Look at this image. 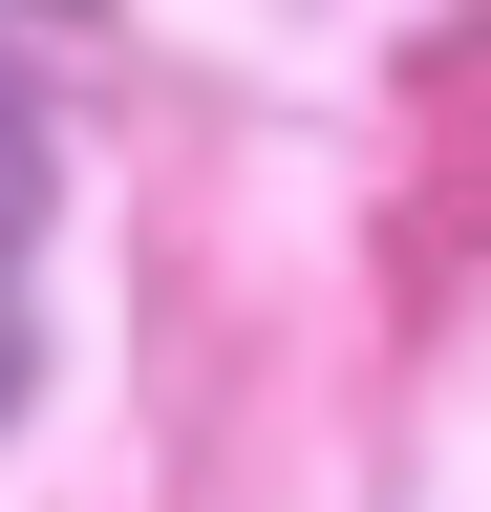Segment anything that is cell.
<instances>
[{
  "label": "cell",
  "instance_id": "2",
  "mask_svg": "<svg viewBox=\"0 0 491 512\" xmlns=\"http://www.w3.org/2000/svg\"><path fill=\"white\" fill-rule=\"evenodd\" d=\"M0 406H22V299H0Z\"/></svg>",
  "mask_w": 491,
  "mask_h": 512
},
{
  "label": "cell",
  "instance_id": "1",
  "mask_svg": "<svg viewBox=\"0 0 491 512\" xmlns=\"http://www.w3.org/2000/svg\"><path fill=\"white\" fill-rule=\"evenodd\" d=\"M22 214H43V107L0 86V256H22Z\"/></svg>",
  "mask_w": 491,
  "mask_h": 512
}]
</instances>
